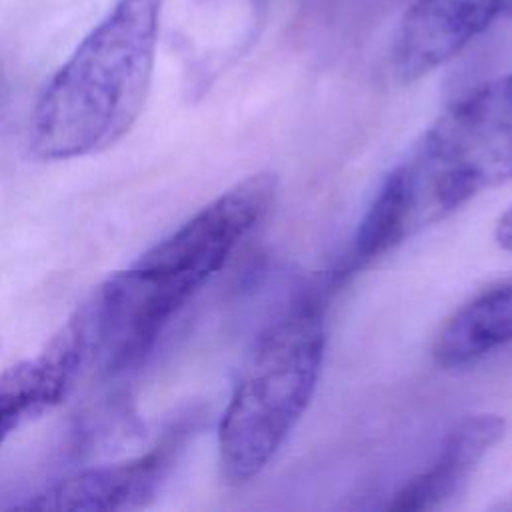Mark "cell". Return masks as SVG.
Returning a JSON list of instances; mask_svg holds the SVG:
<instances>
[{
  "mask_svg": "<svg viewBox=\"0 0 512 512\" xmlns=\"http://www.w3.org/2000/svg\"><path fill=\"white\" fill-rule=\"evenodd\" d=\"M274 172L246 176L190 220L112 274L76 316L88 360L108 374L138 366L180 308L216 274L276 198Z\"/></svg>",
  "mask_w": 512,
  "mask_h": 512,
  "instance_id": "cell-1",
  "label": "cell"
},
{
  "mask_svg": "<svg viewBox=\"0 0 512 512\" xmlns=\"http://www.w3.org/2000/svg\"><path fill=\"white\" fill-rule=\"evenodd\" d=\"M164 0H116L52 74L30 114L40 160L104 152L136 124L152 82Z\"/></svg>",
  "mask_w": 512,
  "mask_h": 512,
  "instance_id": "cell-2",
  "label": "cell"
},
{
  "mask_svg": "<svg viewBox=\"0 0 512 512\" xmlns=\"http://www.w3.org/2000/svg\"><path fill=\"white\" fill-rule=\"evenodd\" d=\"M326 346L318 296L296 300L256 340L218 428V462L228 484L258 476L306 412Z\"/></svg>",
  "mask_w": 512,
  "mask_h": 512,
  "instance_id": "cell-3",
  "label": "cell"
},
{
  "mask_svg": "<svg viewBox=\"0 0 512 512\" xmlns=\"http://www.w3.org/2000/svg\"><path fill=\"white\" fill-rule=\"evenodd\" d=\"M408 232L434 224L512 178V74L452 102L394 170Z\"/></svg>",
  "mask_w": 512,
  "mask_h": 512,
  "instance_id": "cell-4",
  "label": "cell"
},
{
  "mask_svg": "<svg viewBox=\"0 0 512 512\" xmlns=\"http://www.w3.org/2000/svg\"><path fill=\"white\" fill-rule=\"evenodd\" d=\"M196 414L174 422L164 436L136 458L76 472L30 496L24 510H130L146 506L196 430Z\"/></svg>",
  "mask_w": 512,
  "mask_h": 512,
  "instance_id": "cell-5",
  "label": "cell"
},
{
  "mask_svg": "<svg viewBox=\"0 0 512 512\" xmlns=\"http://www.w3.org/2000/svg\"><path fill=\"white\" fill-rule=\"evenodd\" d=\"M500 18L504 0H414L392 40V76L402 84L428 76Z\"/></svg>",
  "mask_w": 512,
  "mask_h": 512,
  "instance_id": "cell-6",
  "label": "cell"
},
{
  "mask_svg": "<svg viewBox=\"0 0 512 512\" xmlns=\"http://www.w3.org/2000/svg\"><path fill=\"white\" fill-rule=\"evenodd\" d=\"M86 360V336L74 314L34 358L0 372V446L26 420L58 404Z\"/></svg>",
  "mask_w": 512,
  "mask_h": 512,
  "instance_id": "cell-7",
  "label": "cell"
},
{
  "mask_svg": "<svg viewBox=\"0 0 512 512\" xmlns=\"http://www.w3.org/2000/svg\"><path fill=\"white\" fill-rule=\"evenodd\" d=\"M498 414H472L454 424L442 440L432 464L408 480L390 500L388 510H434L450 500L504 436Z\"/></svg>",
  "mask_w": 512,
  "mask_h": 512,
  "instance_id": "cell-8",
  "label": "cell"
},
{
  "mask_svg": "<svg viewBox=\"0 0 512 512\" xmlns=\"http://www.w3.org/2000/svg\"><path fill=\"white\" fill-rule=\"evenodd\" d=\"M512 346V282L464 304L440 330L432 354L440 368H460Z\"/></svg>",
  "mask_w": 512,
  "mask_h": 512,
  "instance_id": "cell-9",
  "label": "cell"
},
{
  "mask_svg": "<svg viewBox=\"0 0 512 512\" xmlns=\"http://www.w3.org/2000/svg\"><path fill=\"white\" fill-rule=\"evenodd\" d=\"M494 238H496V242H498L500 248L512 250V206L500 216V220H498V224H496Z\"/></svg>",
  "mask_w": 512,
  "mask_h": 512,
  "instance_id": "cell-10",
  "label": "cell"
},
{
  "mask_svg": "<svg viewBox=\"0 0 512 512\" xmlns=\"http://www.w3.org/2000/svg\"><path fill=\"white\" fill-rule=\"evenodd\" d=\"M490 508H492V510H502V512H512V490H508L506 494H502V496L498 498V502H494Z\"/></svg>",
  "mask_w": 512,
  "mask_h": 512,
  "instance_id": "cell-11",
  "label": "cell"
},
{
  "mask_svg": "<svg viewBox=\"0 0 512 512\" xmlns=\"http://www.w3.org/2000/svg\"><path fill=\"white\" fill-rule=\"evenodd\" d=\"M504 18L512 20V0H504Z\"/></svg>",
  "mask_w": 512,
  "mask_h": 512,
  "instance_id": "cell-12",
  "label": "cell"
}]
</instances>
